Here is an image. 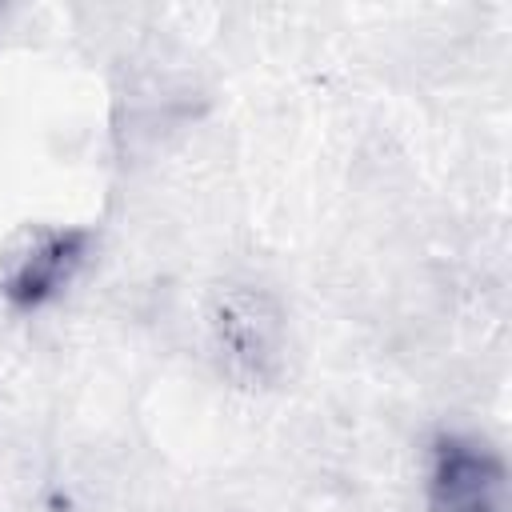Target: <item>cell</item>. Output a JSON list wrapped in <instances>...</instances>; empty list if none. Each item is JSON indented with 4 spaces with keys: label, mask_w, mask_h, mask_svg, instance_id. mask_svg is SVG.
Returning a JSON list of instances; mask_svg holds the SVG:
<instances>
[{
    "label": "cell",
    "mask_w": 512,
    "mask_h": 512,
    "mask_svg": "<svg viewBox=\"0 0 512 512\" xmlns=\"http://www.w3.org/2000/svg\"><path fill=\"white\" fill-rule=\"evenodd\" d=\"M212 340L232 372L268 376L280 360V312L256 288H224L208 312Z\"/></svg>",
    "instance_id": "1"
},
{
    "label": "cell",
    "mask_w": 512,
    "mask_h": 512,
    "mask_svg": "<svg viewBox=\"0 0 512 512\" xmlns=\"http://www.w3.org/2000/svg\"><path fill=\"white\" fill-rule=\"evenodd\" d=\"M80 260V236L72 232H32L4 260V288L20 304L52 296Z\"/></svg>",
    "instance_id": "3"
},
{
    "label": "cell",
    "mask_w": 512,
    "mask_h": 512,
    "mask_svg": "<svg viewBox=\"0 0 512 512\" xmlns=\"http://www.w3.org/2000/svg\"><path fill=\"white\" fill-rule=\"evenodd\" d=\"M432 512H504V464L468 436H444L428 472Z\"/></svg>",
    "instance_id": "2"
}]
</instances>
